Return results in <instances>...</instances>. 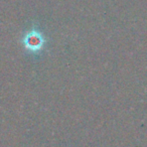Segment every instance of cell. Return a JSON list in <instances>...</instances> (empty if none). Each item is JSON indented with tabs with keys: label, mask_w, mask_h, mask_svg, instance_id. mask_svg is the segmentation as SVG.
Returning a JSON list of instances; mask_svg holds the SVG:
<instances>
[{
	"label": "cell",
	"mask_w": 147,
	"mask_h": 147,
	"mask_svg": "<svg viewBox=\"0 0 147 147\" xmlns=\"http://www.w3.org/2000/svg\"><path fill=\"white\" fill-rule=\"evenodd\" d=\"M45 45V37L43 33L37 28H32L25 33L23 37V45L29 53H38Z\"/></svg>",
	"instance_id": "cell-1"
}]
</instances>
